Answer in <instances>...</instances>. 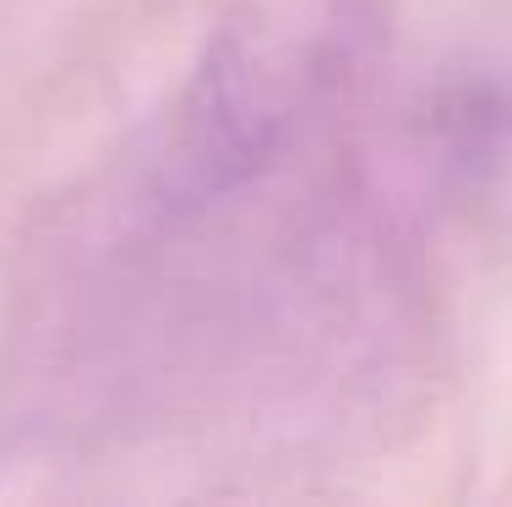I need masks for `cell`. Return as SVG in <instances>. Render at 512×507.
I'll return each instance as SVG.
<instances>
[{"label": "cell", "mask_w": 512, "mask_h": 507, "mask_svg": "<svg viewBox=\"0 0 512 507\" xmlns=\"http://www.w3.org/2000/svg\"><path fill=\"white\" fill-rule=\"evenodd\" d=\"M289 60L251 33H224L180 120V164L197 186H229L278 148L289 126Z\"/></svg>", "instance_id": "obj_1"}]
</instances>
